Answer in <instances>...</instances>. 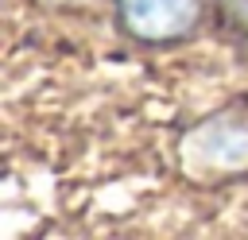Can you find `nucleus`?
<instances>
[{
	"label": "nucleus",
	"mask_w": 248,
	"mask_h": 240,
	"mask_svg": "<svg viewBox=\"0 0 248 240\" xmlns=\"http://www.w3.org/2000/svg\"><path fill=\"white\" fill-rule=\"evenodd\" d=\"M54 4H74V0H54Z\"/></svg>",
	"instance_id": "3"
},
{
	"label": "nucleus",
	"mask_w": 248,
	"mask_h": 240,
	"mask_svg": "<svg viewBox=\"0 0 248 240\" xmlns=\"http://www.w3.org/2000/svg\"><path fill=\"white\" fill-rule=\"evenodd\" d=\"M120 15L140 39H174L194 27L198 0H120Z\"/></svg>",
	"instance_id": "2"
},
{
	"label": "nucleus",
	"mask_w": 248,
	"mask_h": 240,
	"mask_svg": "<svg viewBox=\"0 0 248 240\" xmlns=\"http://www.w3.org/2000/svg\"><path fill=\"white\" fill-rule=\"evenodd\" d=\"M182 155L194 166L205 170H240L248 166V120L240 116H221L202 128H194L182 143Z\"/></svg>",
	"instance_id": "1"
}]
</instances>
